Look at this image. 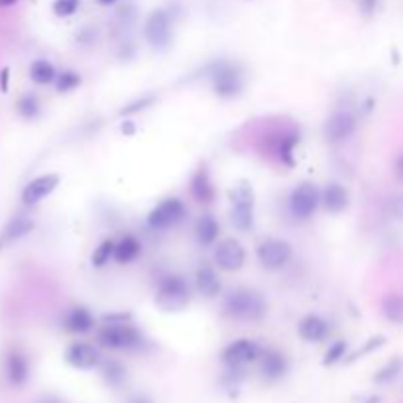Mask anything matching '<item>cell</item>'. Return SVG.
Returning a JSON list of instances; mask_svg holds the SVG:
<instances>
[{
  "label": "cell",
  "instance_id": "obj_1",
  "mask_svg": "<svg viewBox=\"0 0 403 403\" xmlns=\"http://www.w3.org/2000/svg\"><path fill=\"white\" fill-rule=\"evenodd\" d=\"M268 305L263 297L254 290H237L232 291L225 301V313L232 319L240 321H260L266 317Z\"/></svg>",
  "mask_w": 403,
  "mask_h": 403
},
{
  "label": "cell",
  "instance_id": "obj_2",
  "mask_svg": "<svg viewBox=\"0 0 403 403\" xmlns=\"http://www.w3.org/2000/svg\"><path fill=\"white\" fill-rule=\"evenodd\" d=\"M212 93L220 98H234L244 89V73L232 62H217L209 67Z\"/></svg>",
  "mask_w": 403,
  "mask_h": 403
},
{
  "label": "cell",
  "instance_id": "obj_3",
  "mask_svg": "<svg viewBox=\"0 0 403 403\" xmlns=\"http://www.w3.org/2000/svg\"><path fill=\"white\" fill-rule=\"evenodd\" d=\"M230 203H232V209H230V222L234 225L237 230L240 232H248L254 227V205H256V195L252 185L242 183L234 185L230 191H228Z\"/></svg>",
  "mask_w": 403,
  "mask_h": 403
},
{
  "label": "cell",
  "instance_id": "obj_4",
  "mask_svg": "<svg viewBox=\"0 0 403 403\" xmlns=\"http://www.w3.org/2000/svg\"><path fill=\"white\" fill-rule=\"evenodd\" d=\"M98 342L106 348L128 351L142 344V334L136 327L124 321H116V323H105V327L98 331Z\"/></svg>",
  "mask_w": 403,
  "mask_h": 403
},
{
  "label": "cell",
  "instance_id": "obj_5",
  "mask_svg": "<svg viewBox=\"0 0 403 403\" xmlns=\"http://www.w3.org/2000/svg\"><path fill=\"white\" fill-rule=\"evenodd\" d=\"M156 303L164 311H181L189 303V285L181 276H166L158 283Z\"/></svg>",
  "mask_w": 403,
  "mask_h": 403
},
{
  "label": "cell",
  "instance_id": "obj_6",
  "mask_svg": "<svg viewBox=\"0 0 403 403\" xmlns=\"http://www.w3.org/2000/svg\"><path fill=\"white\" fill-rule=\"evenodd\" d=\"M144 35L149 47H154L156 52L167 50L171 44V35H174V24L171 16L164 8L149 12L148 20L144 24Z\"/></svg>",
  "mask_w": 403,
  "mask_h": 403
},
{
  "label": "cell",
  "instance_id": "obj_7",
  "mask_svg": "<svg viewBox=\"0 0 403 403\" xmlns=\"http://www.w3.org/2000/svg\"><path fill=\"white\" fill-rule=\"evenodd\" d=\"M256 256H258V262L262 263L266 270L276 272V270H281V268H285L290 263L291 256H293V248H291L288 240L268 238V240H263L262 244H258Z\"/></svg>",
  "mask_w": 403,
  "mask_h": 403
},
{
  "label": "cell",
  "instance_id": "obj_8",
  "mask_svg": "<svg viewBox=\"0 0 403 403\" xmlns=\"http://www.w3.org/2000/svg\"><path fill=\"white\" fill-rule=\"evenodd\" d=\"M321 205V191L317 189L315 183L303 181L299 183L290 195V210L291 215L299 220L311 219L315 210Z\"/></svg>",
  "mask_w": 403,
  "mask_h": 403
},
{
  "label": "cell",
  "instance_id": "obj_9",
  "mask_svg": "<svg viewBox=\"0 0 403 403\" xmlns=\"http://www.w3.org/2000/svg\"><path fill=\"white\" fill-rule=\"evenodd\" d=\"M185 215H187L185 203L177 197H169L149 210L148 227L152 230H167V228L176 227L177 222H181Z\"/></svg>",
  "mask_w": 403,
  "mask_h": 403
},
{
  "label": "cell",
  "instance_id": "obj_10",
  "mask_svg": "<svg viewBox=\"0 0 403 403\" xmlns=\"http://www.w3.org/2000/svg\"><path fill=\"white\" fill-rule=\"evenodd\" d=\"M215 263L219 266V270L228 273L242 270L246 263L244 246L234 238H225L215 250Z\"/></svg>",
  "mask_w": 403,
  "mask_h": 403
},
{
  "label": "cell",
  "instance_id": "obj_11",
  "mask_svg": "<svg viewBox=\"0 0 403 403\" xmlns=\"http://www.w3.org/2000/svg\"><path fill=\"white\" fill-rule=\"evenodd\" d=\"M356 130V116L351 110H339L324 123V138L331 144H341L351 138Z\"/></svg>",
  "mask_w": 403,
  "mask_h": 403
},
{
  "label": "cell",
  "instance_id": "obj_12",
  "mask_svg": "<svg viewBox=\"0 0 403 403\" xmlns=\"http://www.w3.org/2000/svg\"><path fill=\"white\" fill-rule=\"evenodd\" d=\"M57 185H59V176L57 174H45V176L35 177L24 187L22 201L26 205H38L40 201H44L45 197H50L57 189Z\"/></svg>",
  "mask_w": 403,
  "mask_h": 403
},
{
  "label": "cell",
  "instance_id": "obj_13",
  "mask_svg": "<svg viewBox=\"0 0 403 403\" xmlns=\"http://www.w3.org/2000/svg\"><path fill=\"white\" fill-rule=\"evenodd\" d=\"M98 358H101L98 351L89 342H73L69 348L65 351V360L69 362L71 366L81 370L97 366Z\"/></svg>",
  "mask_w": 403,
  "mask_h": 403
},
{
  "label": "cell",
  "instance_id": "obj_14",
  "mask_svg": "<svg viewBox=\"0 0 403 403\" xmlns=\"http://www.w3.org/2000/svg\"><path fill=\"white\" fill-rule=\"evenodd\" d=\"M225 360L228 364H246V362H252L260 356V346L256 344L254 341L250 339H240V341H234L228 344L225 348Z\"/></svg>",
  "mask_w": 403,
  "mask_h": 403
},
{
  "label": "cell",
  "instance_id": "obj_15",
  "mask_svg": "<svg viewBox=\"0 0 403 403\" xmlns=\"http://www.w3.org/2000/svg\"><path fill=\"white\" fill-rule=\"evenodd\" d=\"M299 336L307 342H321L324 341L329 333H331V327L324 321L323 317L317 315V313H309L301 321H299Z\"/></svg>",
  "mask_w": 403,
  "mask_h": 403
},
{
  "label": "cell",
  "instance_id": "obj_16",
  "mask_svg": "<svg viewBox=\"0 0 403 403\" xmlns=\"http://www.w3.org/2000/svg\"><path fill=\"white\" fill-rule=\"evenodd\" d=\"M191 197L197 203H201V205H209L217 197L215 185L210 181L209 169L205 166L199 167L193 174V177H191Z\"/></svg>",
  "mask_w": 403,
  "mask_h": 403
},
{
  "label": "cell",
  "instance_id": "obj_17",
  "mask_svg": "<svg viewBox=\"0 0 403 403\" xmlns=\"http://www.w3.org/2000/svg\"><path fill=\"white\" fill-rule=\"evenodd\" d=\"M348 189L344 187V185L336 183H329L327 187L323 189V193H321V203H323V207L329 212H333V215H339L342 210L348 207Z\"/></svg>",
  "mask_w": 403,
  "mask_h": 403
},
{
  "label": "cell",
  "instance_id": "obj_18",
  "mask_svg": "<svg viewBox=\"0 0 403 403\" xmlns=\"http://www.w3.org/2000/svg\"><path fill=\"white\" fill-rule=\"evenodd\" d=\"M195 285H197V291L205 295V297H217L222 290V283H220L219 273L215 272V268L210 266H201L197 273H195Z\"/></svg>",
  "mask_w": 403,
  "mask_h": 403
},
{
  "label": "cell",
  "instance_id": "obj_19",
  "mask_svg": "<svg viewBox=\"0 0 403 403\" xmlns=\"http://www.w3.org/2000/svg\"><path fill=\"white\" fill-rule=\"evenodd\" d=\"M63 324L71 333L83 334L89 333L95 327V317H93V313L89 311L87 307H73L69 313L65 315V319H63Z\"/></svg>",
  "mask_w": 403,
  "mask_h": 403
},
{
  "label": "cell",
  "instance_id": "obj_20",
  "mask_svg": "<svg viewBox=\"0 0 403 403\" xmlns=\"http://www.w3.org/2000/svg\"><path fill=\"white\" fill-rule=\"evenodd\" d=\"M219 234H220L219 220L215 219L210 212L201 215V219L197 220V225H195V237L199 240V244L212 246L217 240H219Z\"/></svg>",
  "mask_w": 403,
  "mask_h": 403
},
{
  "label": "cell",
  "instance_id": "obj_21",
  "mask_svg": "<svg viewBox=\"0 0 403 403\" xmlns=\"http://www.w3.org/2000/svg\"><path fill=\"white\" fill-rule=\"evenodd\" d=\"M30 368H28V360L22 352L12 351L6 356V376H8L12 386H22L28 380Z\"/></svg>",
  "mask_w": 403,
  "mask_h": 403
},
{
  "label": "cell",
  "instance_id": "obj_22",
  "mask_svg": "<svg viewBox=\"0 0 403 403\" xmlns=\"http://www.w3.org/2000/svg\"><path fill=\"white\" fill-rule=\"evenodd\" d=\"M140 254H142L140 240L134 238L132 234H126L120 242H116V248H114V260L118 263L134 262Z\"/></svg>",
  "mask_w": 403,
  "mask_h": 403
},
{
  "label": "cell",
  "instance_id": "obj_23",
  "mask_svg": "<svg viewBox=\"0 0 403 403\" xmlns=\"http://www.w3.org/2000/svg\"><path fill=\"white\" fill-rule=\"evenodd\" d=\"M30 79L34 81L35 85H52L57 79V71L47 59H35L30 65Z\"/></svg>",
  "mask_w": 403,
  "mask_h": 403
},
{
  "label": "cell",
  "instance_id": "obj_24",
  "mask_svg": "<svg viewBox=\"0 0 403 403\" xmlns=\"http://www.w3.org/2000/svg\"><path fill=\"white\" fill-rule=\"evenodd\" d=\"M382 315L386 317L390 323L403 324V295L399 293H390L382 301Z\"/></svg>",
  "mask_w": 403,
  "mask_h": 403
},
{
  "label": "cell",
  "instance_id": "obj_25",
  "mask_svg": "<svg viewBox=\"0 0 403 403\" xmlns=\"http://www.w3.org/2000/svg\"><path fill=\"white\" fill-rule=\"evenodd\" d=\"M32 228H34V220L28 217H16L8 222V227L2 234V242H14L18 238L26 237L28 232H32Z\"/></svg>",
  "mask_w": 403,
  "mask_h": 403
},
{
  "label": "cell",
  "instance_id": "obj_26",
  "mask_svg": "<svg viewBox=\"0 0 403 403\" xmlns=\"http://www.w3.org/2000/svg\"><path fill=\"white\" fill-rule=\"evenodd\" d=\"M297 142L299 134H295V132H288V134H281L280 136V140L276 144V154L283 164L293 166V149L297 146Z\"/></svg>",
  "mask_w": 403,
  "mask_h": 403
},
{
  "label": "cell",
  "instance_id": "obj_27",
  "mask_svg": "<svg viewBox=\"0 0 403 403\" xmlns=\"http://www.w3.org/2000/svg\"><path fill=\"white\" fill-rule=\"evenodd\" d=\"M114 248H116V242H113V240H103V242L93 250L91 263H93L95 268L106 266L110 260H114Z\"/></svg>",
  "mask_w": 403,
  "mask_h": 403
},
{
  "label": "cell",
  "instance_id": "obj_28",
  "mask_svg": "<svg viewBox=\"0 0 403 403\" xmlns=\"http://www.w3.org/2000/svg\"><path fill=\"white\" fill-rule=\"evenodd\" d=\"M81 85V75L77 71L65 69L62 73H57V79H55V89L57 93H71Z\"/></svg>",
  "mask_w": 403,
  "mask_h": 403
},
{
  "label": "cell",
  "instance_id": "obj_29",
  "mask_svg": "<svg viewBox=\"0 0 403 403\" xmlns=\"http://www.w3.org/2000/svg\"><path fill=\"white\" fill-rule=\"evenodd\" d=\"M262 370L263 374H268V376H281L285 372V358L281 356L280 352H268L263 356Z\"/></svg>",
  "mask_w": 403,
  "mask_h": 403
},
{
  "label": "cell",
  "instance_id": "obj_30",
  "mask_svg": "<svg viewBox=\"0 0 403 403\" xmlns=\"http://www.w3.org/2000/svg\"><path fill=\"white\" fill-rule=\"evenodd\" d=\"M18 114L26 120H34L35 116L40 114V101L35 95H24L18 101Z\"/></svg>",
  "mask_w": 403,
  "mask_h": 403
},
{
  "label": "cell",
  "instance_id": "obj_31",
  "mask_svg": "<svg viewBox=\"0 0 403 403\" xmlns=\"http://www.w3.org/2000/svg\"><path fill=\"white\" fill-rule=\"evenodd\" d=\"M154 101H156L154 95H144V97L136 98V101L128 103L124 108H120V116H130V114L142 113V110H146L148 106L154 105Z\"/></svg>",
  "mask_w": 403,
  "mask_h": 403
},
{
  "label": "cell",
  "instance_id": "obj_32",
  "mask_svg": "<svg viewBox=\"0 0 403 403\" xmlns=\"http://www.w3.org/2000/svg\"><path fill=\"white\" fill-rule=\"evenodd\" d=\"M79 10V0H55L53 2V12L55 16L69 18Z\"/></svg>",
  "mask_w": 403,
  "mask_h": 403
},
{
  "label": "cell",
  "instance_id": "obj_33",
  "mask_svg": "<svg viewBox=\"0 0 403 403\" xmlns=\"http://www.w3.org/2000/svg\"><path fill=\"white\" fill-rule=\"evenodd\" d=\"M344 352H346V342L344 341L334 342L333 346L329 348V352H327V356H324V364H334V362H339V360L344 356Z\"/></svg>",
  "mask_w": 403,
  "mask_h": 403
},
{
  "label": "cell",
  "instance_id": "obj_34",
  "mask_svg": "<svg viewBox=\"0 0 403 403\" xmlns=\"http://www.w3.org/2000/svg\"><path fill=\"white\" fill-rule=\"evenodd\" d=\"M402 368V360H394V362H390L387 364V368H384L382 372H380V380H386V378L390 376H395V372Z\"/></svg>",
  "mask_w": 403,
  "mask_h": 403
},
{
  "label": "cell",
  "instance_id": "obj_35",
  "mask_svg": "<svg viewBox=\"0 0 403 403\" xmlns=\"http://www.w3.org/2000/svg\"><path fill=\"white\" fill-rule=\"evenodd\" d=\"M392 215L395 219L403 220V193L397 195L394 201H392Z\"/></svg>",
  "mask_w": 403,
  "mask_h": 403
},
{
  "label": "cell",
  "instance_id": "obj_36",
  "mask_svg": "<svg viewBox=\"0 0 403 403\" xmlns=\"http://www.w3.org/2000/svg\"><path fill=\"white\" fill-rule=\"evenodd\" d=\"M378 8V0H360V10L366 14V16H372Z\"/></svg>",
  "mask_w": 403,
  "mask_h": 403
},
{
  "label": "cell",
  "instance_id": "obj_37",
  "mask_svg": "<svg viewBox=\"0 0 403 403\" xmlns=\"http://www.w3.org/2000/svg\"><path fill=\"white\" fill-rule=\"evenodd\" d=\"M8 85H10V69L8 67H4V69L0 71V91L6 93V91H8Z\"/></svg>",
  "mask_w": 403,
  "mask_h": 403
},
{
  "label": "cell",
  "instance_id": "obj_38",
  "mask_svg": "<svg viewBox=\"0 0 403 403\" xmlns=\"http://www.w3.org/2000/svg\"><path fill=\"white\" fill-rule=\"evenodd\" d=\"M395 176L403 181V152L397 156V159H395Z\"/></svg>",
  "mask_w": 403,
  "mask_h": 403
},
{
  "label": "cell",
  "instance_id": "obj_39",
  "mask_svg": "<svg viewBox=\"0 0 403 403\" xmlns=\"http://www.w3.org/2000/svg\"><path fill=\"white\" fill-rule=\"evenodd\" d=\"M18 0H0V8H8V6H14Z\"/></svg>",
  "mask_w": 403,
  "mask_h": 403
},
{
  "label": "cell",
  "instance_id": "obj_40",
  "mask_svg": "<svg viewBox=\"0 0 403 403\" xmlns=\"http://www.w3.org/2000/svg\"><path fill=\"white\" fill-rule=\"evenodd\" d=\"M101 6H113V4H116L118 0H97Z\"/></svg>",
  "mask_w": 403,
  "mask_h": 403
}]
</instances>
